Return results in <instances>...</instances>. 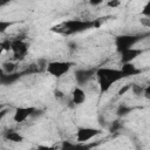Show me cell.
I'll use <instances>...</instances> for the list:
<instances>
[{"label": "cell", "instance_id": "cell-13", "mask_svg": "<svg viewBox=\"0 0 150 150\" xmlns=\"http://www.w3.org/2000/svg\"><path fill=\"white\" fill-rule=\"evenodd\" d=\"M141 14L143 16H146V18H150V1H146L145 5L143 6L142 11H141Z\"/></svg>", "mask_w": 150, "mask_h": 150}, {"label": "cell", "instance_id": "cell-7", "mask_svg": "<svg viewBox=\"0 0 150 150\" xmlns=\"http://www.w3.org/2000/svg\"><path fill=\"white\" fill-rule=\"evenodd\" d=\"M93 25V22H89V21H81V20H70V21H67L64 22L63 27L67 32H70V33H74V32H81V30H84V29H88L90 28V26Z\"/></svg>", "mask_w": 150, "mask_h": 150}, {"label": "cell", "instance_id": "cell-10", "mask_svg": "<svg viewBox=\"0 0 150 150\" xmlns=\"http://www.w3.org/2000/svg\"><path fill=\"white\" fill-rule=\"evenodd\" d=\"M121 71L123 73L124 77H129V76H135L137 74L141 73V69L137 68L134 63H123L121 66Z\"/></svg>", "mask_w": 150, "mask_h": 150}, {"label": "cell", "instance_id": "cell-17", "mask_svg": "<svg viewBox=\"0 0 150 150\" xmlns=\"http://www.w3.org/2000/svg\"><path fill=\"white\" fill-rule=\"evenodd\" d=\"M7 27H9V22H5V21L1 20L0 21V30H1V33H4Z\"/></svg>", "mask_w": 150, "mask_h": 150}, {"label": "cell", "instance_id": "cell-3", "mask_svg": "<svg viewBox=\"0 0 150 150\" xmlns=\"http://www.w3.org/2000/svg\"><path fill=\"white\" fill-rule=\"evenodd\" d=\"M71 67H73V63L69 61H52L47 64L46 69L49 75H52L53 77L60 79L63 75H66Z\"/></svg>", "mask_w": 150, "mask_h": 150}, {"label": "cell", "instance_id": "cell-15", "mask_svg": "<svg viewBox=\"0 0 150 150\" xmlns=\"http://www.w3.org/2000/svg\"><path fill=\"white\" fill-rule=\"evenodd\" d=\"M35 150H56L54 145H39L35 148Z\"/></svg>", "mask_w": 150, "mask_h": 150}, {"label": "cell", "instance_id": "cell-11", "mask_svg": "<svg viewBox=\"0 0 150 150\" xmlns=\"http://www.w3.org/2000/svg\"><path fill=\"white\" fill-rule=\"evenodd\" d=\"M5 138H6L7 141H9V142H13V143H21V142H23V139H25V137H23L20 132H18V131H15V130H9V131H7V132L5 134Z\"/></svg>", "mask_w": 150, "mask_h": 150}, {"label": "cell", "instance_id": "cell-14", "mask_svg": "<svg viewBox=\"0 0 150 150\" xmlns=\"http://www.w3.org/2000/svg\"><path fill=\"white\" fill-rule=\"evenodd\" d=\"M131 90H132V93H134L135 95H139V94H143L144 87H141V86H138V84H132V86H131Z\"/></svg>", "mask_w": 150, "mask_h": 150}, {"label": "cell", "instance_id": "cell-2", "mask_svg": "<svg viewBox=\"0 0 150 150\" xmlns=\"http://www.w3.org/2000/svg\"><path fill=\"white\" fill-rule=\"evenodd\" d=\"M142 38L139 35L134 34H121L117 35L115 39V48L118 53H122L127 49L132 48Z\"/></svg>", "mask_w": 150, "mask_h": 150}, {"label": "cell", "instance_id": "cell-5", "mask_svg": "<svg viewBox=\"0 0 150 150\" xmlns=\"http://www.w3.org/2000/svg\"><path fill=\"white\" fill-rule=\"evenodd\" d=\"M9 50L13 53V55L16 59H22L28 53V45L25 41L16 39V40L11 42V49Z\"/></svg>", "mask_w": 150, "mask_h": 150}, {"label": "cell", "instance_id": "cell-1", "mask_svg": "<svg viewBox=\"0 0 150 150\" xmlns=\"http://www.w3.org/2000/svg\"><path fill=\"white\" fill-rule=\"evenodd\" d=\"M95 75H96V79H97V82L100 86V90L102 93L108 91L114 83L118 82L120 80H122L124 77L121 69L108 68V67L98 68L95 71Z\"/></svg>", "mask_w": 150, "mask_h": 150}, {"label": "cell", "instance_id": "cell-16", "mask_svg": "<svg viewBox=\"0 0 150 150\" xmlns=\"http://www.w3.org/2000/svg\"><path fill=\"white\" fill-rule=\"evenodd\" d=\"M143 95H144V97L145 98H148V100H150V82L144 87V91H143Z\"/></svg>", "mask_w": 150, "mask_h": 150}, {"label": "cell", "instance_id": "cell-8", "mask_svg": "<svg viewBox=\"0 0 150 150\" xmlns=\"http://www.w3.org/2000/svg\"><path fill=\"white\" fill-rule=\"evenodd\" d=\"M142 53H143L142 49L135 48V47H132V48H130V49H127V50L120 53V59H121L122 64H123V63H132Z\"/></svg>", "mask_w": 150, "mask_h": 150}, {"label": "cell", "instance_id": "cell-18", "mask_svg": "<svg viewBox=\"0 0 150 150\" xmlns=\"http://www.w3.org/2000/svg\"><path fill=\"white\" fill-rule=\"evenodd\" d=\"M107 5L109 6V7H117V6H120L121 5V2L120 1H117V0H112V1H108L107 2Z\"/></svg>", "mask_w": 150, "mask_h": 150}, {"label": "cell", "instance_id": "cell-19", "mask_svg": "<svg viewBox=\"0 0 150 150\" xmlns=\"http://www.w3.org/2000/svg\"><path fill=\"white\" fill-rule=\"evenodd\" d=\"M90 4L91 5H100V4H102V1H90Z\"/></svg>", "mask_w": 150, "mask_h": 150}, {"label": "cell", "instance_id": "cell-9", "mask_svg": "<svg viewBox=\"0 0 150 150\" xmlns=\"http://www.w3.org/2000/svg\"><path fill=\"white\" fill-rule=\"evenodd\" d=\"M86 100H87L86 91L80 87H75L73 89V91H71V101H73V103L76 104V105H81V104H83L86 102Z\"/></svg>", "mask_w": 150, "mask_h": 150}, {"label": "cell", "instance_id": "cell-12", "mask_svg": "<svg viewBox=\"0 0 150 150\" xmlns=\"http://www.w3.org/2000/svg\"><path fill=\"white\" fill-rule=\"evenodd\" d=\"M84 146L81 144V143H73V142H63L62 145H61V149L60 150H80V149H83Z\"/></svg>", "mask_w": 150, "mask_h": 150}, {"label": "cell", "instance_id": "cell-6", "mask_svg": "<svg viewBox=\"0 0 150 150\" xmlns=\"http://www.w3.org/2000/svg\"><path fill=\"white\" fill-rule=\"evenodd\" d=\"M36 108L35 107H18L14 110L13 114V120L16 123H22L25 122L29 116H32L35 112Z\"/></svg>", "mask_w": 150, "mask_h": 150}, {"label": "cell", "instance_id": "cell-4", "mask_svg": "<svg viewBox=\"0 0 150 150\" xmlns=\"http://www.w3.org/2000/svg\"><path fill=\"white\" fill-rule=\"evenodd\" d=\"M102 131L97 128H91V127H81L77 129L75 137H76V142L84 144L87 142H89L90 139H93L94 137H96L97 135H100Z\"/></svg>", "mask_w": 150, "mask_h": 150}]
</instances>
